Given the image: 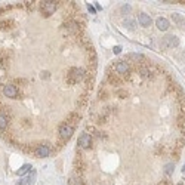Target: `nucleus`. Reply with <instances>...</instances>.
Here are the masks:
<instances>
[{
    "label": "nucleus",
    "mask_w": 185,
    "mask_h": 185,
    "mask_svg": "<svg viewBox=\"0 0 185 185\" xmlns=\"http://www.w3.org/2000/svg\"><path fill=\"white\" fill-rule=\"evenodd\" d=\"M111 68H113V71L117 74V76H120L123 80L126 79V76L130 73V64H129L126 59L125 61H117Z\"/></svg>",
    "instance_id": "nucleus-2"
},
{
    "label": "nucleus",
    "mask_w": 185,
    "mask_h": 185,
    "mask_svg": "<svg viewBox=\"0 0 185 185\" xmlns=\"http://www.w3.org/2000/svg\"><path fill=\"white\" fill-rule=\"evenodd\" d=\"M40 9H42V14H43L44 16H51V15L56 10V3H55V2H42Z\"/></svg>",
    "instance_id": "nucleus-4"
},
{
    "label": "nucleus",
    "mask_w": 185,
    "mask_h": 185,
    "mask_svg": "<svg viewBox=\"0 0 185 185\" xmlns=\"http://www.w3.org/2000/svg\"><path fill=\"white\" fill-rule=\"evenodd\" d=\"M155 25H157V28L160 30V31H166V30L169 28V21L166 18H157Z\"/></svg>",
    "instance_id": "nucleus-11"
},
{
    "label": "nucleus",
    "mask_w": 185,
    "mask_h": 185,
    "mask_svg": "<svg viewBox=\"0 0 185 185\" xmlns=\"http://www.w3.org/2000/svg\"><path fill=\"white\" fill-rule=\"evenodd\" d=\"M79 120H80V116H79L77 113H70V114H68V117H67L65 123H68V125H71L74 127V125H76Z\"/></svg>",
    "instance_id": "nucleus-13"
},
{
    "label": "nucleus",
    "mask_w": 185,
    "mask_h": 185,
    "mask_svg": "<svg viewBox=\"0 0 185 185\" xmlns=\"http://www.w3.org/2000/svg\"><path fill=\"white\" fill-rule=\"evenodd\" d=\"M34 154H36V157H39V158L47 157V155L51 154V148H49V145H37L36 150H34Z\"/></svg>",
    "instance_id": "nucleus-6"
},
{
    "label": "nucleus",
    "mask_w": 185,
    "mask_h": 185,
    "mask_svg": "<svg viewBox=\"0 0 185 185\" xmlns=\"http://www.w3.org/2000/svg\"><path fill=\"white\" fill-rule=\"evenodd\" d=\"M3 95L6 98H16L18 96V88L15 84H5L3 86Z\"/></svg>",
    "instance_id": "nucleus-5"
},
{
    "label": "nucleus",
    "mask_w": 185,
    "mask_h": 185,
    "mask_svg": "<svg viewBox=\"0 0 185 185\" xmlns=\"http://www.w3.org/2000/svg\"><path fill=\"white\" fill-rule=\"evenodd\" d=\"M79 145H80L81 148H84V150L89 148L90 145H92V136H90L88 132L81 133L80 138H79Z\"/></svg>",
    "instance_id": "nucleus-7"
},
{
    "label": "nucleus",
    "mask_w": 185,
    "mask_h": 185,
    "mask_svg": "<svg viewBox=\"0 0 185 185\" xmlns=\"http://www.w3.org/2000/svg\"><path fill=\"white\" fill-rule=\"evenodd\" d=\"M138 22H139L141 25H142V27H145V28H147V27H150V25H151V18H150V15H147V14H139L138 15Z\"/></svg>",
    "instance_id": "nucleus-10"
},
{
    "label": "nucleus",
    "mask_w": 185,
    "mask_h": 185,
    "mask_svg": "<svg viewBox=\"0 0 185 185\" xmlns=\"http://www.w3.org/2000/svg\"><path fill=\"white\" fill-rule=\"evenodd\" d=\"M172 170H173V163H169V164L166 166V170H164V172H166V175H170Z\"/></svg>",
    "instance_id": "nucleus-18"
},
{
    "label": "nucleus",
    "mask_w": 185,
    "mask_h": 185,
    "mask_svg": "<svg viewBox=\"0 0 185 185\" xmlns=\"http://www.w3.org/2000/svg\"><path fill=\"white\" fill-rule=\"evenodd\" d=\"M73 132H74V127L71 125H68V123H62V125L59 126V136L64 141L70 139L73 136Z\"/></svg>",
    "instance_id": "nucleus-3"
},
{
    "label": "nucleus",
    "mask_w": 185,
    "mask_h": 185,
    "mask_svg": "<svg viewBox=\"0 0 185 185\" xmlns=\"http://www.w3.org/2000/svg\"><path fill=\"white\" fill-rule=\"evenodd\" d=\"M127 62L130 64V62H133V64H142V62H145V56L144 55H141V53H129L127 55Z\"/></svg>",
    "instance_id": "nucleus-8"
},
{
    "label": "nucleus",
    "mask_w": 185,
    "mask_h": 185,
    "mask_svg": "<svg viewBox=\"0 0 185 185\" xmlns=\"http://www.w3.org/2000/svg\"><path fill=\"white\" fill-rule=\"evenodd\" d=\"M88 9H89V12H90V14H95V7L92 6V5H88Z\"/></svg>",
    "instance_id": "nucleus-20"
},
{
    "label": "nucleus",
    "mask_w": 185,
    "mask_h": 185,
    "mask_svg": "<svg viewBox=\"0 0 185 185\" xmlns=\"http://www.w3.org/2000/svg\"><path fill=\"white\" fill-rule=\"evenodd\" d=\"M16 185H27V182H24V181H21V182H18Z\"/></svg>",
    "instance_id": "nucleus-22"
},
{
    "label": "nucleus",
    "mask_w": 185,
    "mask_h": 185,
    "mask_svg": "<svg viewBox=\"0 0 185 185\" xmlns=\"http://www.w3.org/2000/svg\"><path fill=\"white\" fill-rule=\"evenodd\" d=\"M36 182V172L33 170L31 173H30V176H28V179H27V185H33Z\"/></svg>",
    "instance_id": "nucleus-15"
},
{
    "label": "nucleus",
    "mask_w": 185,
    "mask_h": 185,
    "mask_svg": "<svg viewBox=\"0 0 185 185\" xmlns=\"http://www.w3.org/2000/svg\"><path fill=\"white\" fill-rule=\"evenodd\" d=\"M184 25H185V22H184Z\"/></svg>",
    "instance_id": "nucleus-25"
},
{
    "label": "nucleus",
    "mask_w": 185,
    "mask_h": 185,
    "mask_svg": "<svg viewBox=\"0 0 185 185\" xmlns=\"http://www.w3.org/2000/svg\"><path fill=\"white\" fill-rule=\"evenodd\" d=\"M163 44H164L166 47H176L178 44H179V40H178V37H175V36H167L163 39Z\"/></svg>",
    "instance_id": "nucleus-9"
},
{
    "label": "nucleus",
    "mask_w": 185,
    "mask_h": 185,
    "mask_svg": "<svg viewBox=\"0 0 185 185\" xmlns=\"http://www.w3.org/2000/svg\"><path fill=\"white\" fill-rule=\"evenodd\" d=\"M182 170H184V172H185V164H184V169H182Z\"/></svg>",
    "instance_id": "nucleus-23"
},
{
    "label": "nucleus",
    "mask_w": 185,
    "mask_h": 185,
    "mask_svg": "<svg viewBox=\"0 0 185 185\" xmlns=\"http://www.w3.org/2000/svg\"><path fill=\"white\" fill-rule=\"evenodd\" d=\"M172 19H173V22H176V24H182V22H185L179 14H173L172 15Z\"/></svg>",
    "instance_id": "nucleus-16"
},
{
    "label": "nucleus",
    "mask_w": 185,
    "mask_h": 185,
    "mask_svg": "<svg viewBox=\"0 0 185 185\" xmlns=\"http://www.w3.org/2000/svg\"><path fill=\"white\" fill-rule=\"evenodd\" d=\"M31 169H33V167H31L30 164H24V166H22L21 169L18 170V175H19V176H22V175H25V173H28V172H31Z\"/></svg>",
    "instance_id": "nucleus-14"
},
{
    "label": "nucleus",
    "mask_w": 185,
    "mask_h": 185,
    "mask_svg": "<svg viewBox=\"0 0 185 185\" xmlns=\"http://www.w3.org/2000/svg\"><path fill=\"white\" fill-rule=\"evenodd\" d=\"M179 185H182V184H179Z\"/></svg>",
    "instance_id": "nucleus-24"
},
{
    "label": "nucleus",
    "mask_w": 185,
    "mask_h": 185,
    "mask_svg": "<svg viewBox=\"0 0 185 185\" xmlns=\"http://www.w3.org/2000/svg\"><path fill=\"white\" fill-rule=\"evenodd\" d=\"M42 77H43V79H49V73H47V71H44V73L42 74Z\"/></svg>",
    "instance_id": "nucleus-21"
},
{
    "label": "nucleus",
    "mask_w": 185,
    "mask_h": 185,
    "mask_svg": "<svg viewBox=\"0 0 185 185\" xmlns=\"http://www.w3.org/2000/svg\"><path fill=\"white\" fill-rule=\"evenodd\" d=\"M9 125V118L5 111H0V130H5Z\"/></svg>",
    "instance_id": "nucleus-12"
},
{
    "label": "nucleus",
    "mask_w": 185,
    "mask_h": 185,
    "mask_svg": "<svg viewBox=\"0 0 185 185\" xmlns=\"http://www.w3.org/2000/svg\"><path fill=\"white\" fill-rule=\"evenodd\" d=\"M113 52H114V53H120V52H121V47H120V46H116V47L113 49Z\"/></svg>",
    "instance_id": "nucleus-19"
},
{
    "label": "nucleus",
    "mask_w": 185,
    "mask_h": 185,
    "mask_svg": "<svg viewBox=\"0 0 185 185\" xmlns=\"http://www.w3.org/2000/svg\"><path fill=\"white\" fill-rule=\"evenodd\" d=\"M83 77H86V71L79 67H73V68H70V71L67 74V81H68V84H76Z\"/></svg>",
    "instance_id": "nucleus-1"
},
{
    "label": "nucleus",
    "mask_w": 185,
    "mask_h": 185,
    "mask_svg": "<svg viewBox=\"0 0 185 185\" xmlns=\"http://www.w3.org/2000/svg\"><path fill=\"white\" fill-rule=\"evenodd\" d=\"M125 25L127 27L129 30H135V21H132V19H126L125 21Z\"/></svg>",
    "instance_id": "nucleus-17"
}]
</instances>
